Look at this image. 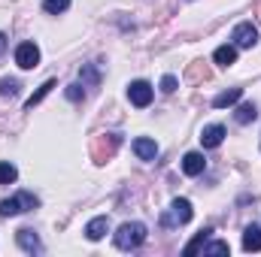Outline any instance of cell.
<instances>
[{
	"label": "cell",
	"mask_w": 261,
	"mask_h": 257,
	"mask_svg": "<svg viewBox=\"0 0 261 257\" xmlns=\"http://www.w3.org/2000/svg\"><path fill=\"white\" fill-rule=\"evenodd\" d=\"M189 221H192V203H189L186 197L173 200L170 212L161 218V224H164V227H179V224H189Z\"/></svg>",
	"instance_id": "obj_3"
},
{
	"label": "cell",
	"mask_w": 261,
	"mask_h": 257,
	"mask_svg": "<svg viewBox=\"0 0 261 257\" xmlns=\"http://www.w3.org/2000/svg\"><path fill=\"white\" fill-rule=\"evenodd\" d=\"M3 52H6V37L0 34V55H3Z\"/></svg>",
	"instance_id": "obj_25"
},
{
	"label": "cell",
	"mask_w": 261,
	"mask_h": 257,
	"mask_svg": "<svg viewBox=\"0 0 261 257\" xmlns=\"http://www.w3.org/2000/svg\"><path fill=\"white\" fill-rule=\"evenodd\" d=\"M152 85L149 82H143V79H137V82H130L128 85V100L137 106V109H146L149 103H152Z\"/></svg>",
	"instance_id": "obj_4"
},
{
	"label": "cell",
	"mask_w": 261,
	"mask_h": 257,
	"mask_svg": "<svg viewBox=\"0 0 261 257\" xmlns=\"http://www.w3.org/2000/svg\"><path fill=\"white\" fill-rule=\"evenodd\" d=\"M210 233H213V230H210V227H203V230L197 233L195 239H192V242L186 245V257H192V254L197 251V248H203V245H206V239H210Z\"/></svg>",
	"instance_id": "obj_18"
},
{
	"label": "cell",
	"mask_w": 261,
	"mask_h": 257,
	"mask_svg": "<svg viewBox=\"0 0 261 257\" xmlns=\"http://www.w3.org/2000/svg\"><path fill=\"white\" fill-rule=\"evenodd\" d=\"M67 6H70V0H43V9L49 15H61V12H67Z\"/></svg>",
	"instance_id": "obj_19"
},
{
	"label": "cell",
	"mask_w": 261,
	"mask_h": 257,
	"mask_svg": "<svg viewBox=\"0 0 261 257\" xmlns=\"http://www.w3.org/2000/svg\"><path fill=\"white\" fill-rule=\"evenodd\" d=\"M243 251H261V227L249 224L243 230Z\"/></svg>",
	"instance_id": "obj_12"
},
{
	"label": "cell",
	"mask_w": 261,
	"mask_h": 257,
	"mask_svg": "<svg viewBox=\"0 0 261 257\" xmlns=\"http://www.w3.org/2000/svg\"><path fill=\"white\" fill-rule=\"evenodd\" d=\"M18 94V82L15 79H0V97H15Z\"/></svg>",
	"instance_id": "obj_20"
},
{
	"label": "cell",
	"mask_w": 261,
	"mask_h": 257,
	"mask_svg": "<svg viewBox=\"0 0 261 257\" xmlns=\"http://www.w3.org/2000/svg\"><path fill=\"white\" fill-rule=\"evenodd\" d=\"M161 91H164V94H173V91H176V76H164V79H161Z\"/></svg>",
	"instance_id": "obj_22"
},
{
	"label": "cell",
	"mask_w": 261,
	"mask_h": 257,
	"mask_svg": "<svg viewBox=\"0 0 261 257\" xmlns=\"http://www.w3.org/2000/svg\"><path fill=\"white\" fill-rule=\"evenodd\" d=\"M231 40H234V46H240V49H252V46L258 43V30H255L252 21H240V24L234 27V34H231Z\"/></svg>",
	"instance_id": "obj_6"
},
{
	"label": "cell",
	"mask_w": 261,
	"mask_h": 257,
	"mask_svg": "<svg viewBox=\"0 0 261 257\" xmlns=\"http://www.w3.org/2000/svg\"><path fill=\"white\" fill-rule=\"evenodd\" d=\"M234 118H237V124H252V121L258 118L255 103H240V106H237V112H234Z\"/></svg>",
	"instance_id": "obj_14"
},
{
	"label": "cell",
	"mask_w": 261,
	"mask_h": 257,
	"mask_svg": "<svg viewBox=\"0 0 261 257\" xmlns=\"http://www.w3.org/2000/svg\"><path fill=\"white\" fill-rule=\"evenodd\" d=\"M18 179V170H15V164H9V160H0V185H12Z\"/></svg>",
	"instance_id": "obj_17"
},
{
	"label": "cell",
	"mask_w": 261,
	"mask_h": 257,
	"mask_svg": "<svg viewBox=\"0 0 261 257\" xmlns=\"http://www.w3.org/2000/svg\"><path fill=\"white\" fill-rule=\"evenodd\" d=\"M37 206H40V200L34 194L21 191V194H15L12 200H3L0 203V218H12V215H21V212H34Z\"/></svg>",
	"instance_id": "obj_2"
},
{
	"label": "cell",
	"mask_w": 261,
	"mask_h": 257,
	"mask_svg": "<svg viewBox=\"0 0 261 257\" xmlns=\"http://www.w3.org/2000/svg\"><path fill=\"white\" fill-rule=\"evenodd\" d=\"M52 88H55V79H49V82H43V85H40V91L28 97V103H24V109H34V106H37V103H40V100H43V97H46V94H49Z\"/></svg>",
	"instance_id": "obj_16"
},
{
	"label": "cell",
	"mask_w": 261,
	"mask_h": 257,
	"mask_svg": "<svg viewBox=\"0 0 261 257\" xmlns=\"http://www.w3.org/2000/svg\"><path fill=\"white\" fill-rule=\"evenodd\" d=\"M134 154L140 160H155L158 157V142L149 139V136H140V139H134Z\"/></svg>",
	"instance_id": "obj_8"
},
{
	"label": "cell",
	"mask_w": 261,
	"mask_h": 257,
	"mask_svg": "<svg viewBox=\"0 0 261 257\" xmlns=\"http://www.w3.org/2000/svg\"><path fill=\"white\" fill-rule=\"evenodd\" d=\"M79 76H82V79H88V82H91V85H94V82H97V73H94V70H91V67H82V73H79Z\"/></svg>",
	"instance_id": "obj_23"
},
{
	"label": "cell",
	"mask_w": 261,
	"mask_h": 257,
	"mask_svg": "<svg viewBox=\"0 0 261 257\" xmlns=\"http://www.w3.org/2000/svg\"><path fill=\"white\" fill-rule=\"evenodd\" d=\"M15 242H18V248H21V251H28V254H37V251H43V245H40V236H37L34 230H28V227H21V230L15 233Z\"/></svg>",
	"instance_id": "obj_7"
},
{
	"label": "cell",
	"mask_w": 261,
	"mask_h": 257,
	"mask_svg": "<svg viewBox=\"0 0 261 257\" xmlns=\"http://www.w3.org/2000/svg\"><path fill=\"white\" fill-rule=\"evenodd\" d=\"M225 133H228V130L222 127V124H206V127L200 130V145H203V148H216V145H222Z\"/></svg>",
	"instance_id": "obj_9"
},
{
	"label": "cell",
	"mask_w": 261,
	"mask_h": 257,
	"mask_svg": "<svg viewBox=\"0 0 261 257\" xmlns=\"http://www.w3.org/2000/svg\"><path fill=\"white\" fill-rule=\"evenodd\" d=\"M67 97H70V100H82V88H79V85H70V88H67Z\"/></svg>",
	"instance_id": "obj_24"
},
{
	"label": "cell",
	"mask_w": 261,
	"mask_h": 257,
	"mask_svg": "<svg viewBox=\"0 0 261 257\" xmlns=\"http://www.w3.org/2000/svg\"><path fill=\"white\" fill-rule=\"evenodd\" d=\"M107 233H110V218H107V215H100V218H91V221L85 224V236H88L91 242L103 239Z\"/></svg>",
	"instance_id": "obj_10"
},
{
	"label": "cell",
	"mask_w": 261,
	"mask_h": 257,
	"mask_svg": "<svg viewBox=\"0 0 261 257\" xmlns=\"http://www.w3.org/2000/svg\"><path fill=\"white\" fill-rule=\"evenodd\" d=\"M15 64L21 67V70H34V67L40 64V49H37V43H31V40L18 43V49H15Z\"/></svg>",
	"instance_id": "obj_5"
},
{
	"label": "cell",
	"mask_w": 261,
	"mask_h": 257,
	"mask_svg": "<svg viewBox=\"0 0 261 257\" xmlns=\"http://www.w3.org/2000/svg\"><path fill=\"white\" fill-rule=\"evenodd\" d=\"M240 97H243V91H240V88H231V91H222V94L213 100V106H216V109H225V106H234Z\"/></svg>",
	"instance_id": "obj_15"
},
{
	"label": "cell",
	"mask_w": 261,
	"mask_h": 257,
	"mask_svg": "<svg viewBox=\"0 0 261 257\" xmlns=\"http://www.w3.org/2000/svg\"><path fill=\"white\" fill-rule=\"evenodd\" d=\"M143 239H146V227H143L140 221H125V224L116 230V248H122V251L140 248Z\"/></svg>",
	"instance_id": "obj_1"
},
{
	"label": "cell",
	"mask_w": 261,
	"mask_h": 257,
	"mask_svg": "<svg viewBox=\"0 0 261 257\" xmlns=\"http://www.w3.org/2000/svg\"><path fill=\"white\" fill-rule=\"evenodd\" d=\"M228 251H231L228 242H210V245H203V254H228Z\"/></svg>",
	"instance_id": "obj_21"
},
{
	"label": "cell",
	"mask_w": 261,
	"mask_h": 257,
	"mask_svg": "<svg viewBox=\"0 0 261 257\" xmlns=\"http://www.w3.org/2000/svg\"><path fill=\"white\" fill-rule=\"evenodd\" d=\"M203 170H206V160H203L200 151H189V154L182 157V173H186V176H200Z\"/></svg>",
	"instance_id": "obj_11"
},
{
	"label": "cell",
	"mask_w": 261,
	"mask_h": 257,
	"mask_svg": "<svg viewBox=\"0 0 261 257\" xmlns=\"http://www.w3.org/2000/svg\"><path fill=\"white\" fill-rule=\"evenodd\" d=\"M213 61H216L219 67L237 64V46H219V49L213 52Z\"/></svg>",
	"instance_id": "obj_13"
}]
</instances>
